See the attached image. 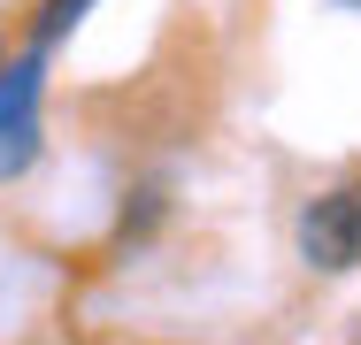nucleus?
<instances>
[{"label": "nucleus", "instance_id": "nucleus-1", "mask_svg": "<svg viewBox=\"0 0 361 345\" xmlns=\"http://www.w3.org/2000/svg\"><path fill=\"white\" fill-rule=\"evenodd\" d=\"M300 253L315 269H354L361 261V177L338 184V192H323V200L300 215Z\"/></svg>", "mask_w": 361, "mask_h": 345}, {"label": "nucleus", "instance_id": "nucleus-2", "mask_svg": "<svg viewBox=\"0 0 361 345\" xmlns=\"http://www.w3.org/2000/svg\"><path fill=\"white\" fill-rule=\"evenodd\" d=\"M39 54H23V62H8L0 77V177H16V169H31V153H39Z\"/></svg>", "mask_w": 361, "mask_h": 345}, {"label": "nucleus", "instance_id": "nucleus-3", "mask_svg": "<svg viewBox=\"0 0 361 345\" xmlns=\"http://www.w3.org/2000/svg\"><path fill=\"white\" fill-rule=\"evenodd\" d=\"M77 15H85V0H47V15H39V39H62Z\"/></svg>", "mask_w": 361, "mask_h": 345}, {"label": "nucleus", "instance_id": "nucleus-4", "mask_svg": "<svg viewBox=\"0 0 361 345\" xmlns=\"http://www.w3.org/2000/svg\"><path fill=\"white\" fill-rule=\"evenodd\" d=\"M0 77H8V69H0Z\"/></svg>", "mask_w": 361, "mask_h": 345}]
</instances>
